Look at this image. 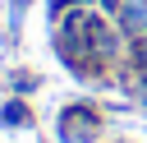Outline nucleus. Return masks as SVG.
<instances>
[{
    "label": "nucleus",
    "instance_id": "obj_5",
    "mask_svg": "<svg viewBox=\"0 0 147 143\" xmlns=\"http://www.w3.org/2000/svg\"><path fill=\"white\" fill-rule=\"evenodd\" d=\"M133 97H138V106H142V111H147V78H142V83H138V92H133Z\"/></svg>",
    "mask_w": 147,
    "mask_h": 143
},
{
    "label": "nucleus",
    "instance_id": "obj_7",
    "mask_svg": "<svg viewBox=\"0 0 147 143\" xmlns=\"http://www.w3.org/2000/svg\"><path fill=\"white\" fill-rule=\"evenodd\" d=\"M110 143H129V138H110Z\"/></svg>",
    "mask_w": 147,
    "mask_h": 143
},
{
    "label": "nucleus",
    "instance_id": "obj_4",
    "mask_svg": "<svg viewBox=\"0 0 147 143\" xmlns=\"http://www.w3.org/2000/svg\"><path fill=\"white\" fill-rule=\"evenodd\" d=\"M133 69L147 78V37H138V46H133Z\"/></svg>",
    "mask_w": 147,
    "mask_h": 143
},
{
    "label": "nucleus",
    "instance_id": "obj_6",
    "mask_svg": "<svg viewBox=\"0 0 147 143\" xmlns=\"http://www.w3.org/2000/svg\"><path fill=\"white\" fill-rule=\"evenodd\" d=\"M23 5H28V0H14V9H18V14H23Z\"/></svg>",
    "mask_w": 147,
    "mask_h": 143
},
{
    "label": "nucleus",
    "instance_id": "obj_2",
    "mask_svg": "<svg viewBox=\"0 0 147 143\" xmlns=\"http://www.w3.org/2000/svg\"><path fill=\"white\" fill-rule=\"evenodd\" d=\"M115 18H119V32L124 37H147V0H119V9H115Z\"/></svg>",
    "mask_w": 147,
    "mask_h": 143
},
{
    "label": "nucleus",
    "instance_id": "obj_3",
    "mask_svg": "<svg viewBox=\"0 0 147 143\" xmlns=\"http://www.w3.org/2000/svg\"><path fill=\"white\" fill-rule=\"evenodd\" d=\"M0 125H5V129H28V125H32V115H28V106H23V101H9V106L0 111Z\"/></svg>",
    "mask_w": 147,
    "mask_h": 143
},
{
    "label": "nucleus",
    "instance_id": "obj_1",
    "mask_svg": "<svg viewBox=\"0 0 147 143\" xmlns=\"http://www.w3.org/2000/svg\"><path fill=\"white\" fill-rule=\"evenodd\" d=\"M96 129H101V115H96L87 101L64 106V111H60V125H55L60 143H92V138H96Z\"/></svg>",
    "mask_w": 147,
    "mask_h": 143
}]
</instances>
